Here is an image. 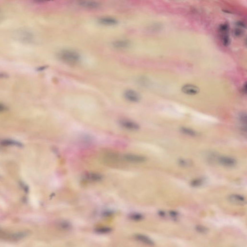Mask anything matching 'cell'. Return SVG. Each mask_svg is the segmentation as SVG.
I'll use <instances>...</instances> for the list:
<instances>
[{"label":"cell","instance_id":"8992f818","mask_svg":"<svg viewBox=\"0 0 247 247\" xmlns=\"http://www.w3.org/2000/svg\"><path fill=\"white\" fill-rule=\"evenodd\" d=\"M103 179V176L97 172H88L84 174L83 177V180L88 183H96L102 181Z\"/></svg>","mask_w":247,"mask_h":247},{"label":"cell","instance_id":"5bb4252c","mask_svg":"<svg viewBox=\"0 0 247 247\" xmlns=\"http://www.w3.org/2000/svg\"><path fill=\"white\" fill-rule=\"evenodd\" d=\"M30 235L29 232L27 231L17 232L16 233H12L7 235L8 239H11L12 240H19L23 239L28 236Z\"/></svg>","mask_w":247,"mask_h":247},{"label":"cell","instance_id":"e0dca14e","mask_svg":"<svg viewBox=\"0 0 247 247\" xmlns=\"http://www.w3.org/2000/svg\"><path fill=\"white\" fill-rule=\"evenodd\" d=\"M181 131L182 133L185 134L187 135L188 136H192L195 137L197 136V133L194 130L190 129L187 127H181Z\"/></svg>","mask_w":247,"mask_h":247},{"label":"cell","instance_id":"6da1fadb","mask_svg":"<svg viewBox=\"0 0 247 247\" xmlns=\"http://www.w3.org/2000/svg\"><path fill=\"white\" fill-rule=\"evenodd\" d=\"M57 58L60 61L68 65H75L80 62L81 56L75 50L64 49L57 53Z\"/></svg>","mask_w":247,"mask_h":247},{"label":"cell","instance_id":"603a6c76","mask_svg":"<svg viewBox=\"0 0 247 247\" xmlns=\"http://www.w3.org/2000/svg\"><path fill=\"white\" fill-rule=\"evenodd\" d=\"M239 120L240 122L242 124V125H245V127H246V122H247L246 114L242 113L241 114H239Z\"/></svg>","mask_w":247,"mask_h":247},{"label":"cell","instance_id":"d4e9b609","mask_svg":"<svg viewBox=\"0 0 247 247\" xmlns=\"http://www.w3.org/2000/svg\"><path fill=\"white\" fill-rule=\"evenodd\" d=\"M179 164L182 166H188L189 164H190V163L189 161L186 160L181 159L179 161Z\"/></svg>","mask_w":247,"mask_h":247},{"label":"cell","instance_id":"484cf974","mask_svg":"<svg viewBox=\"0 0 247 247\" xmlns=\"http://www.w3.org/2000/svg\"><path fill=\"white\" fill-rule=\"evenodd\" d=\"M169 214H170V215H171V217L172 218H176L177 217L178 215V213L177 212H175L174 211H171L169 212Z\"/></svg>","mask_w":247,"mask_h":247},{"label":"cell","instance_id":"ac0fdd59","mask_svg":"<svg viewBox=\"0 0 247 247\" xmlns=\"http://www.w3.org/2000/svg\"><path fill=\"white\" fill-rule=\"evenodd\" d=\"M59 225L60 228L64 230H70L72 228L71 224L66 220H63L61 222H60Z\"/></svg>","mask_w":247,"mask_h":247},{"label":"cell","instance_id":"8fae6325","mask_svg":"<svg viewBox=\"0 0 247 247\" xmlns=\"http://www.w3.org/2000/svg\"><path fill=\"white\" fill-rule=\"evenodd\" d=\"M228 200L232 203L235 205H244L246 203V200L243 196L237 194H232L228 197Z\"/></svg>","mask_w":247,"mask_h":247},{"label":"cell","instance_id":"9a60e30c","mask_svg":"<svg viewBox=\"0 0 247 247\" xmlns=\"http://www.w3.org/2000/svg\"><path fill=\"white\" fill-rule=\"evenodd\" d=\"M134 238L137 241H139L143 244H145L146 245L153 246L155 245V243L153 241V240L145 235L137 234L134 235Z\"/></svg>","mask_w":247,"mask_h":247},{"label":"cell","instance_id":"ba28073f","mask_svg":"<svg viewBox=\"0 0 247 247\" xmlns=\"http://www.w3.org/2000/svg\"><path fill=\"white\" fill-rule=\"evenodd\" d=\"M78 5L83 8L88 9H96L100 8L101 5L100 2L94 1H81L78 2Z\"/></svg>","mask_w":247,"mask_h":247},{"label":"cell","instance_id":"277c9868","mask_svg":"<svg viewBox=\"0 0 247 247\" xmlns=\"http://www.w3.org/2000/svg\"><path fill=\"white\" fill-rule=\"evenodd\" d=\"M124 98L131 102H138L141 100V96L136 91L133 89H126L123 93Z\"/></svg>","mask_w":247,"mask_h":247},{"label":"cell","instance_id":"44dd1931","mask_svg":"<svg viewBox=\"0 0 247 247\" xmlns=\"http://www.w3.org/2000/svg\"><path fill=\"white\" fill-rule=\"evenodd\" d=\"M196 230L197 232L202 234H205L206 233H208V229L206 227L203 226V225H198L196 226L195 227Z\"/></svg>","mask_w":247,"mask_h":247},{"label":"cell","instance_id":"4316f807","mask_svg":"<svg viewBox=\"0 0 247 247\" xmlns=\"http://www.w3.org/2000/svg\"><path fill=\"white\" fill-rule=\"evenodd\" d=\"M7 109V108L6 107V106H5V105H3V104L0 103V112L5 111Z\"/></svg>","mask_w":247,"mask_h":247},{"label":"cell","instance_id":"83f0119b","mask_svg":"<svg viewBox=\"0 0 247 247\" xmlns=\"http://www.w3.org/2000/svg\"><path fill=\"white\" fill-rule=\"evenodd\" d=\"M242 90L243 92L246 94V91H247V84H246V83H245V84H244V86H243Z\"/></svg>","mask_w":247,"mask_h":247},{"label":"cell","instance_id":"ffe728a7","mask_svg":"<svg viewBox=\"0 0 247 247\" xmlns=\"http://www.w3.org/2000/svg\"><path fill=\"white\" fill-rule=\"evenodd\" d=\"M129 219L134 221H140L143 219L144 217L140 213H132L129 215Z\"/></svg>","mask_w":247,"mask_h":247},{"label":"cell","instance_id":"7a4b0ae2","mask_svg":"<svg viewBox=\"0 0 247 247\" xmlns=\"http://www.w3.org/2000/svg\"><path fill=\"white\" fill-rule=\"evenodd\" d=\"M229 25L228 24H222L219 27L220 33L222 43L225 46H228L230 42V38L229 36Z\"/></svg>","mask_w":247,"mask_h":247},{"label":"cell","instance_id":"5b68a950","mask_svg":"<svg viewBox=\"0 0 247 247\" xmlns=\"http://www.w3.org/2000/svg\"><path fill=\"white\" fill-rule=\"evenodd\" d=\"M123 159L127 162L131 163H141L146 160V158L141 155L126 153L123 155Z\"/></svg>","mask_w":247,"mask_h":247},{"label":"cell","instance_id":"7402d4cb","mask_svg":"<svg viewBox=\"0 0 247 247\" xmlns=\"http://www.w3.org/2000/svg\"><path fill=\"white\" fill-rule=\"evenodd\" d=\"M203 183L204 179L202 178H198L196 180H193L191 182V185L193 187H199L202 185Z\"/></svg>","mask_w":247,"mask_h":247},{"label":"cell","instance_id":"f1b7e54d","mask_svg":"<svg viewBox=\"0 0 247 247\" xmlns=\"http://www.w3.org/2000/svg\"><path fill=\"white\" fill-rule=\"evenodd\" d=\"M159 215L161 217H164L165 216V213L163 211H160L159 212Z\"/></svg>","mask_w":247,"mask_h":247},{"label":"cell","instance_id":"7c38bea8","mask_svg":"<svg viewBox=\"0 0 247 247\" xmlns=\"http://www.w3.org/2000/svg\"><path fill=\"white\" fill-rule=\"evenodd\" d=\"M112 45L117 49H124L128 48L130 45V42L127 39L116 40L112 42Z\"/></svg>","mask_w":247,"mask_h":247},{"label":"cell","instance_id":"9c48e42d","mask_svg":"<svg viewBox=\"0 0 247 247\" xmlns=\"http://www.w3.org/2000/svg\"><path fill=\"white\" fill-rule=\"evenodd\" d=\"M97 22L100 25L112 26L117 25L118 21L116 19L111 17H102L97 19Z\"/></svg>","mask_w":247,"mask_h":247},{"label":"cell","instance_id":"2e32d148","mask_svg":"<svg viewBox=\"0 0 247 247\" xmlns=\"http://www.w3.org/2000/svg\"><path fill=\"white\" fill-rule=\"evenodd\" d=\"M0 144L4 146H15L17 147L22 146V144L17 141L11 139H3L0 141Z\"/></svg>","mask_w":247,"mask_h":247},{"label":"cell","instance_id":"d6986e66","mask_svg":"<svg viewBox=\"0 0 247 247\" xmlns=\"http://www.w3.org/2000/svg\"><path fill=\"white\" fill-rule=\"evenodd\" d=\"M112 231V229L110 227H99L96 229L95 232L96 233H99V234H107L109 233L110 232Z\"/></svg>","mask_w":247,"mask_h":247},{"label":"cell","instance_id":"30bf717a","mask_svg":"<svg viewBox=\"0 0 247 247\" xmlns=\"http://www.w3.org/2000/svg\"><path fill=\"white\" fill-rule=\"evenodd\" d=\"M17 38L23 42H31L33 41V35L27 31H19L16 35Z\"/></svg>","mask_w":247,"mask_h":247},{"label":"cell","instance_id":"52a82bcc","mask_svg":"<svg viewBox=\"0 0 247 247\" xmlns=\"http://www.w3.org/2000/svg\"><path fill=\"white\" fill-rule=\"evenodd\" d=\"M218 161L220 164L225 167H234L236 166L237 164V161L235 158L225 156L219 157Z\"/></svg>","mask_w":247,"mask_h":247},{"label":"cell","instance_id":"3957f363","mask_svg":"<svg viewBox=\"0 0 247 247\" xmlns=\"http://www.w3.org/2000/svg\"><path fill=\"white\" fill-rule=\"evenodd\" d=\"M119 125L122 128L130 131H137L139 129V126L138 123L130 119L123 118L119 121Z\"/></svg>","mask_w":247,"mask_h":247},{"label":"cell","instance_id":"4fadbf2b","mask_svg":"<svg viewBox=\"0 0 247 247\" xmlns=\"http://www.w3.org/2000/svg\"><path fill=\"white\" fill-rule=\"evenodd\" d=\"M181 90L185 94L194 95L198 94L199 92V88L197 86L193 84H185L181 88Z\"/></svg>","mask_w":247,"mask_h":247},{"label":"cell","instance_id":"cb8c5ba5","mask_svg":"<svg viewBox=\"0 0 247 247\" xmlns=\"http://www.w3.org/2000/svg\"><path fill=\"white\" fill-rule=\"evenodd\" d=\"M241 28L240 27H238V28L235 29V30H234L233 33L235 36L240 37L243 35V31L241 30Z\"/></svg>","mask_w":247,"mask_h":247}]
</instances>
